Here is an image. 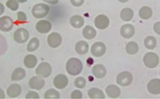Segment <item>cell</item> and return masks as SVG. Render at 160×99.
Returning a JSON list of instances; mask_svg holds the SVG:
<instances>
[{"instance_id":"1f68e13d","label":"cell","mask_w":160,"mask_h":99,"mask_svg":"<svg viewBox=\"0 0 160 99\" xmlns=\"http://www.w3.org/2000/svg\"><path fill=\"white\" fill-rule=\"evenodd\" d=\"M86 83H87V81H86V80L83 77H77L75 80V86L76 87V88H80V89L85 88Z\"/></svg>"},{"instance_id":"f546056e","label":"cell","mask_w":160,"mask_h":99,"mask_svg":"<svg viewBox=\"0 0 160 99\" xmlns=\"http://www.w3.org/2000/svg\"><path fill=\"white\" fill-rule=\"evenodd\" d=\"M45 98H59L60 94L58 91L54 89H49L46 91Z\"/></svg>"},{"instance_id":"603a6c76","label":"cell","mask_w":160,"mask_h":99,"mask_svg":"<svg viewBox=\"0 0 160 99\" xmlns=\"http://www.w3.org/2000/svg\"><path fill=\"white\" fill-rule=\"evenodd\" d=\"M152 10L149 7H143L139 10V16L142 20H148L152 16Z\"/></svg>"},{"instance_id":"277c9868","label":"cell","mask_w":160,"mask_h":99,"mask_svg":"<svg viewBox=\"0 0 160 99\" xmlns=\"http://www.w3.org/2000/svg\"><path fill=\"white\" fill-rule=\"evenodd\" d=\"M132 81H133V76L130 73L127 72V71L120 73L116 77L117 83L120 86H129L132 83Z\"/></svg>"},{"instance_id":"d4e9b609","label":"cell","mask_w":160,"mask_h":99,"mask_svg":"<svg viewBox=\"0 0 160 99\" xmlns=\"http://www.w3.org/2000/svg\"><path fill=\"white\" fill-rule=\"evenodd\" d=\"M88 95L90 98H104L105 95L101 90L98 88H90L88 91Z\"/></svg>"},{"instance_id":"d6986e66","label":"cell","mask_w":160,"mask_h":99,"mask_svg":"<svg viewBox=\"0 0 160 99\" xmlns=\"http://www.w3.org/2000/svg\"><path fill=\"white\" fill-rule=\"evenodd\" d=\"M75 49L78 54L84 55L88 52L89 45L85 41H80V42H77V44L75 45Z\"/></svg>"},{"instance_id":"3957f363","label":"cell","mask_w":160,"mask_h":99,"mask_svg":"<svg viewBox=\"0 0 160 99\" xmlns=\"http://www.w3.org/2000/svg\"><path fill=\"white\" fill-rule=\"evenodd\" d=\"M32 12L34 17L37 18V19H41V18L45 17L50 12V7L47 4L38 3L34 6Z\"/></svg>"},{"instance_id":"8d00e7d4","label":"cell","mask_w":160,"mask_h":99,"mask_svg":"<svg viewBox=\"0 0 160 99\" xmlns=\"http://www.w3.org/2000/svg\"><path fill=\"white\" fill-rule=\"evenodd\" d=\"M153 29H154V31H155L157 34L160 35V21L156 22L155 24H154Z\"/></svg>"},{"instance_id":"d6a6232c","label":"cell","mask_w":160,"mask_h":99,"mask_svg":"<svg viewBox=\"0 0 160 99\" xmlns=\"http://www.w3.org/2000/svg\"><path fill=\"white\" fill-rule=\"evenodd\" d=\"M18 21L20 23H24L27 21V16L24 12H18Z\"/></svg>"},{"instance_id":"4316f807","label":"cell","mask_w":160,"mask_h":99,"mask_svg":"<svg viewBox=\"0 0 160 99\" xmlns=\"http://www.w3.org/2000/svg\"><path fill=\"white\" fill-rule=\"evenodd\" d=\"M144 46L148 48V49L152 50L156 47L157 45V40L155 37L153 36H148L144 41Z\"/></svg>"},{"instance_id":"5bb4252c","label":"cell","mask_w":160,"mask_h":99,"mask_svg":"<svg viewBox=\"0 0 160 99\" xmlns=\"http://www.w3.org/2000/svg\"><path fill=\"white\" fill-rule=\"evenodd\" d=\"M36 30L41 34H46L48 33L51 30V23L48 20H39L36 24Z\"/></svg>"},{"instance_id":"d590c367","label":"cell","mask_w":160,"mask_h":99,"mask_svg":"<svg viewBox=\"0 0 160 99\" xmlns=\"http://www.w3.org/2000/svg\"><path fill=\"white\" fill-rule=\"evenodd\" d=\"M26 97H27V98H38V97H39V95H38L36 92H35V91H29V92L28 93Z\"/></svg>"},{"instance_id":"74e56055","label":"cell","mask_w":160,"mask_h":99,"mask_svg":"<svg viewBox=\"0 0 160 99\" xmlns=\"http://www.w3.org/2000/svg\"><path fill=\"white\" fill-rule=\"evenodd\" d=\"M44 2H47L50 4H57L59 0H42Z\"/></svg>"},{"instance_id":"5b68a950","label":"cell","mask_w":160,"mask_h":99,"mask_svg":"<svg viewBox=\"0 0 160 99\" xmlns=\"http://www.w3.org/2000/svg\"><path fill=\"white\" fill-rule=\"evenodd\" d=\"M13 38L18 43H25L29 38V32L25 28H18L13 34Z\"/></svg>"},{"instance_id":"9a60e30c","label":"cell","mask_w":160,"mask_h":99,"mask_svg":"<svg viewBox=\"0 0 160 99\" xmlns=\"http://www.w3.org/2000/svg\"><path fill=\"white\" fill-rule=\"evenodd\" d=\"M120 33L124 38H130L133 37L135 33L134 27L131 24H125L121 27Z\"/></svg>"},{"instance_id":"836d02e7","label":"cell","mask_w":160,"mask_h":99,"mask_svg":"<svg viewBox=\"0 0 160 99\" xmlns=\"http://www.w3.org/2000/svg\"><path fill=\"white\" fill-rule=\"evenodd\" d=\"M71 97H72V98H82V93L78 90H75L74 91H72Z\"/></svg>"},{"instance_id":"52a82bcc","label":"cell","mask_w":160,"mask_h":99,"mask_svg":"<svg viewBox=\"0 0 160 99\" xmlns=\"http://www.w3.org/2000/svg\"><path fill=\"white\" fill-rule=\"evenodd\" d=\"M61 42H62V38L60 35V34L56 32L51 33L47 38V43L49 46L51 48H58L61 45Z\"/></svg>"},{"instance_id":"ffe728a7","label":"cell","mask_w":160,"mask_h":99,"mask_svg":"<svg viewBox=\"0 0 160 99\" xmlns=\"http://www.w3.org/2000/svg\"><path fill=\"white\" fill-rule=\"evenodd\" d=\"M70 24L75 28H80L84 24V19L79 15H75L70 19Z\"/></svg>"},{"instance_id":"30bf717a","label":"cell","mask_w":160,"mask_h":99,"mask_svg":"<svg viewBox=\"0 0 160 99\" xmlns=\"http://www.w3.org/2000/svg\"><path fill=\"white\" fill-rule=\"evenodd\" d=\"M148 91L150 94L157 95L160 94V79H152L148 82L147 85Z\"/></svg>"},{"instance_id":"7c38bea8","label":"cell","mask_w":160,"mask_h":99,"mask_svg":"<svg viewBox=\"0 0 160 99\" xmlns=\"http://www.w3.org/2000/svg\"><path fill=\"white\" fill-rule=\"evenodd\" d=\"M68 83V79L64 74H58L53 80V84L58 89H63L66 88Z\"/></svg>"},{"instance_id":"484cf974","label":"cell","mask_w":160,"mask_h":99,"mask_svg":"<svg viewBox=\"0 0 160 99\" xmlns=\"http://www.w3.org/2000/svg\"><path fill=\"white\" fill-rule=\"evenodd\" d=\"M120 16L124 21H130L133 17V11L130 8H124L120 13Z\"/></svg>"},{"instance_id":"cb8c5ba5","label":"cell","mask_w":160,"mask_h":99,"mask_svg":"<svg viewBox=\"0 0 160 99\" xmlns=\"http://www.w3.org/2000/svg\"><path fill=\"white\" fill-rule=\"evenodd\" d=\"M82 34H83L85 38L90 40V39L94 38L97 34V31L91 26H87V27H84L83 30H82Z\"/></svg>"},{"instance_id":"e0dca14e","label":"cell","mask_w":160,"mask_h":99,"mask_svg":"<svg viewBox=\"0 0 160 99\" xmlns=\"http://www.w3.org/2000/svg\"><path fill=\"white\" fill-rule=\"evenodd\" d=\"M106 94L109 97L116 98V97H119L120 94H121V90L116 85H109L106 88Z\"/></svg>"},{"instance_id":"b9f144b4","label":"cell","mask_w":160,"mask_h":99,"mask_svg":"<svg viewBox=\"0 0 160 99\" xmlns=\"http://www.w3.org/2000/svg\"><path fill=\"white\" fill-rule=\"evenodd\" d=\"M118 1H119L120 2H128L129 0H118Z\"/></svg>"},{"instance_id":"ac0fdd59","label":"cell","mask_w":160,"mask_h":99,"mask_svg":"<svg viewBox=\"0 0 160 99\" xmlns=\"http://www.w3.org/2000/svg\"><path fill=\"white\" fill-rule=\"evenodd\" d=\"M21 93V88L18 83L11 84L7 88V94L10 97H17Z\"/></svg>"},{"instance_id":"44dd1931","label":"cell","mask_w":160,"mask_h":99,"mask_svg":"<svg viewBox=\"0 0 160 99\" xmlns=\"http://www.w3.org/2000/svg\"><path fill=\"white\" fill-rule=\"evenodd\" d=\"M24 63L25 66L29 69H32L36 65L37 58L34 55H28L24 59Z\"/></svg>"},{"instance_id":"8fae6325","label":"cell","mask_w":160,"mask_h":99,"mask_svg":"<svg viewBox=\"0 0 160 99\" xmlns=\"http://www.w3.org/2000/svg\"><path fill=\"white\" fill-rule=\"evenodd\" d=\"M94 24L95 26H96L98 29L104 30V29H106L108 27L109 19L107 16H105V15H99V16H98L95 18Z\"/></svg>"},{"instance_id":"83f0119b","label":"cell","mask_w":160,"mask_h":99,"mask_svg":"<svg viewBox=\"0 0 160 99\" xmlns=\"http://www.w3.org/2000/svg\"><path fill=\"white\" fill-rule=\"evenodd\" d=\"M126 50L127 52L130 55H135L138 53V50H139V47L138 45L134 42H128L126 46Z\"/></svg>"},{"instance_id":"f1b7e54d","label":"cell","mask_w":160,"mask_h":99,"mask_svg":"<svg viewBox=\"0 0 160 99\" xmlns=\"http://www.w3.org/2000/svg\"><path fill=\"white\" fill-rule=\"evenodd\" d=\"M39 46V41L37 38H33L30 40L27 45V50L28 52H34Z\"/></svg>"},{"instance_id":"ba28073f","label":"cell","mask_w":160,"mask_h":99,"mask_svg":"<svg viewBox=\"0 0 160 99\" xmlns=\"http://www.w3.org/2000/svg\"><path fill=\"white\" fill-rule=\"evenodd\" d=\"M105 52V45L102 42H95L91 47V54L95 57H101V56H104Z\"/></svg>"},{"instance_id":"6da1fadb","label":"cell","mask_w":160,"mask_h":99,"mask_svg":"<svg viewBox=\"0 0 160 99\" xmlns=\"http://www.w3.org/2000/svg\"><path fill=\"white\" fill-rule=\"evenodd\" d=\"M83 65L82 62L77 58H71L66 63V70L72 76L78 75L82 72Z\"/></svg>"},{"instance_id":"e575fe53","label":"cell","mask_w":160,"mask_h":99,"mask_svg":"<svg viewBox=\"0 0 160 99\" xmlns=\"http://www.w3.org/2000/svg\"><path fill=\"white\" fill-rule=\"evenodd\" d=\"M71 3L74 6V7H78L80 6H82L84 2V0H70Z\"/></svg>"},{"instance_id":"7402d4cb","label":"cell","mask_w":160,"mask_h":99,"mask_svg":"<svg viewBox=\"0 0 160 99\" xmlns=\"http://www.w3.org/2000/svg\"><path fill=\"white\" fill-rule=\"evenodd\" d=\"M25 71L22 68H17L13 70V74L11 75V80L13 81H18V80H21L25 77Z\"/></svg>"},{"instance_id":"9c48e42d","label":"cell","mask_w":160,"mask_h":99,"mask_svg":"<svg viewBox=\"0 0 160 99\" xmlns=\"http://www.w3.org/2000/svg\"><path fill=\"white\" fill-rule=\"evenodd\" d=\"M13 27V20L8 16H4L0 18V30L7 32L11 30Z\"/></svg>"},{"instance_id":"4fadbf2b","label":"cell","mask_w":160,"mask_h":99,"mask_svg":"<svg viewBox=\"0 0 160 99\" xmlns=\"http://www.w3.org/2000/svg\"><path fill=\"white\" fill-rule=\"evenodd\" d=\"M45 85V81L41 77H33L29 80V87L32 89L41 90Z\"/></svg>"},{"instance_id":"f35d334b","label":"cell","mask_w":160,"mask_h":99,"mask_svg":"<svg viewBox=\"0 0 160 99\" xmlns=\"http://www.w3.org/2000/svg\"><path fill=\"white\" fill-rule=\"evenodd\" d=\"M4 11H5V7L3 4L0 2V16L4 13Z\"/></svg>"},{"instance_id":"60d3db41","label":"cell","mask_w":160,"mask_h":99,"mask_svg":"<svg viewBox=\"0 0 160 99\" xmlns=\"http://www.w3.org/2000/svg\"><path fill=\"white\" fill-rule=\"evenodd\" d=\"M18 2H21V3H24V2H25L27 0H17Z\"/></svg>"},{"instance_id":"ab89813d","label":"cell","mask_w":160,"mask_h":99,"mask_svg":"<svg viewBox=\"0 0 160 99\" xmlns=\"http://www.w3.org/2000/svg\"><path fill=\"white\" fill-rule=\"evenodd\" d=\"M6 97L5 93H4L3 90L0 88V98H4Z\"/></svg>"},{"instance_id":"2e32d148","label":"cell","mask_w":160,"mask_h":99,"mask_svg":"<svg viewBox=\"0 0 160 99\" xmlns=\"http://www.w3.org/2000/svg\"><path fill=\"white\" fill-rule=\"evenodd\" d=\"M106 73H107V71H106L105 67L103 65H101V64L95 65L93 67V69H92V74H93V75L96 78L98 79H101L105 77Z\"/></svg>"},{"instance_id":"8992f818","label":"cell","mask_w":160,"mask_h":99,"mask_svg":"<svg viewBox=\"0 0 160 99\" xmlns=\"http://www.w3.org/2000/svg\"><path fill=\"white\" fill-rule=\"evenodd\" d=\"M52 68L51 65L47 62H42L38 65L35 73L38 76L41 77H48L51 74Z\"/></svg>"},{"instance_id":"4dcf8cb0","label":"cell","mask_w":160,"mask_h":99,"mask_svg":"<svg viewBox=\"0 0 160 99\" xmlns=\"http://www.w3.org/2000/svg\"><path fill=\"white\" fill-rule=\"evenodd\" d=\"M6 6L13 11H16L19 8V4L17 0H8L6 3Z\"/></svg>"},{"instance_id":"7a4b0ae2","label":"cell","mask_w":160,"mask_h":99,"mask_svg":"<svg viewBox=\"0 0 160 99\" xmlns=\"http://www.w3.org/2000/svg\"><path fill=\"white\" fill-rule=\"evenodd\" d=\"M143 62H144L145 66H147L148 68L153 69V68L156 67L159 63V58L156 53L150 52H148L144 55Z\"/></svg>"},{"instance_id":"7bdbcfd3","label":"cell","mask_w":160,"mask_h":99,"mask_svg":"<svg viewBox=\"0 0 160 99\" xmlns=\"http://www.w3.org/2000/svg\"><path fill=\"white\" fill-rule=\"evenodd\" d=\"M159 75H160V71H159Z\"/></svg>"}]
</instances>
